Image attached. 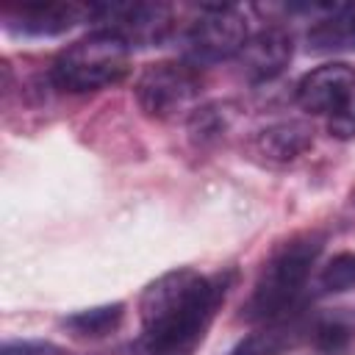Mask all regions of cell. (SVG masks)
<instances>
[{
	"label": "cell",
	"instance_id": "6da1fadb",
	"mask_svg": "<svg viewBox=\"0 0 355 355\" xmlns=\"http://www.w3.org/2000/svg\"><path fill=\"white\" fill-rule=\"evenodd\" d=\"M227 277H205L194 269H172L153 280L141 300L139 316L153 355H186L205 336Z\"/></svg>",
	"mask_w": 355,
	"mask_h": 355
},
{
	"label": "cell",
	"instance_id": "7a4b0ae2",
	"mask_svg": "<svg viewBox=\"0 0 355 355\" xmlns=\"http://www.w3.org/2000/svg\"><path fill=\"white\" fill-rule=\"evenodd\" d=\"M324 244V236L316 230L297 233L286 244H280L266 266L261 269L252 294L241 305V319L244 322H275L288 308H294L308 275L311 263L319 258Z\"/></svg>",
	"mask_w": 355,
	"mask_h": 355
},
{
	"label": "cell",
	"instance_id": "3957f363",
	"mask_svg": "<svg viewBox=\"0 0 355 355\" xmlns=\"http://www.w3.org/2000/svg\"><path fill=\"white\" fill-rule=\"evenodd\" d=\"M130 69V47L111 31H92L89 36L64 47L53 67L50 80L61 92H94L119 83Z\"/></svg>",
	"mask_w": 355,
	"mask_h": 355
},
{
	"label": "cell",
	"instance_id": "277c9868",
	"mask_svg": "<svg viewBox=\"0 0 355 355\" xmlns=\"http://www.w3.org/2000/svg\"><path fill=\"white\" fill-rule=\"evenodd\" d=\"M247 19L233 6H202L183 33V53L191 67L239 55L247 44Z\"/></svg>",
	"mask_w": 355,
	"mask_h": 355
},
{
	"label": "cell",
	"instance_id": "5b68a950",
	"mask_svg": "<svg viewBox=\"0 0 355 355\" xmlns=\"http://www.w3.org/2000/svg\"><path fill=\"white\" fill-rule=\"evenodd\" d=\"M200 94V75L183 61H155L147 64L133 86V97L147 116L166 119L186 111Z\"/></svg>",
	"mask_w": 355,
	"mask_h": 355
},
{
	"label": "cell",
	"instance_id": "8992f818",
	"mask_svg": "<svg viewBox=\"0 0 355 355\" xmlns=\"http://www.w3.org/2000/svg\"><path fill=\"white\" fill-rule=\"evenodd\" d=\"M89 19L116 33L128 47L161 44L172 31V8L164 3H100L92 6Z\"/></svg>",
	"mask_w": 355,
	"mask_h": 355
},
{
	"label": "cell",
	"instance_id": "52a82bcc",
	"mask_svg": "<svg viewBox=\"0 0 355 355\" xmlns=\"http://www.w3.org/2000/svg\"><path fill=\"white\" fill-rule=\"evenodd\" d=\"M355 94V69L344 61L322 64L297 83V103L308 114H336Z\"/></svg>",
	"mask_w": 355,
	"mask_h": 355
},
{
	"label": "cell",
	"instance_id": "ba28073f",
	"mask_svg": "<svg viewBox=\"0 0 355 355\" xmlns=\"http://www.w3.org/2000/svg\"><path fill=\"white\" fill-rule=\"evenodd\" d=\"M6 25L31 36H58L72 25L92 17V6L80 3H22L17 8H6Z\"/></svg>",
	"mask_w": 355,
	"mask_h": 355
},
{
	"label": "cell",
	"instance_id": "9c48e42d",
	"mask_svg": "<svg viewBox=\"0 0 355 355\" xmlns=\"http://www.w3.org/2000/svg\"><path fill=\"white\" fill-rule=\"evenodd\" d=\"M291 55H294L291 33L277 28V25H269V28L258 31L255 36H250L244 50L239 53L241 67H244V72L252 80H272V78H277L288 67Z\"/></svg>",
	"mask_w": 355,
	"mask_h": 355
},
{
	"label": "cell",
	"instance_id": "30bf717a",
	"mask_svg": "<svg viewBox=\"0 0 355 355\" xmlns=\"http://www.w3.org/2000/svg\"><path fill=\"white\" fill-rule=\"evenodd\" d=\"M313 147V128L302 119H288L269 125L255 133L252 150L266 161H294Z\"/></svg>",
	"mask_w": 355,
	"mask_h": 355
},
{
	"label": "cell",
	"instance_id": "8fae6325",
	"mask_svg": "<svg viewBox=\"0 0 355 355\" xmlns=\"http://www.w3.org/2000/svg\"><path fill=\"white\" fill-rule=\"evenodd\" d=\"M311 53L355 50V3L330 6L327 17L316 19L305 36Z\"/></svg>",
	"mask_w": 355,
	"mask_h": 355
},
{
	"label": "cell",
	"instance_id": "7c38bea8",
	"mask_svg": "<svg viewBox=\"0 0 355 355\" xmlns=\"http://www.w3.org/2000/svg\"><path fill=\"white\" fill-rule=\"evenodd\" d=\"M302 338V324L300 322H272L263 330L250 333L244 341L230 355H283L286 349L297 347Z\"/></svg>",
	"mask_w": 355,
	"mask_h": 355
},
{
	"label": "cell",
	"instance_id": "4fadbf2b",
	"mask_svg": "<svg viewBox=\"0 0 355 355\" xmlns=\"http://www.w3.org/2000/svg\"><path fill=\"white\" fill-rule=\"evenodd\" d=\"M125 316V305L122 302H108V305H97V308H86V311H78L72 316L64 319V324L78 333V336H86V338H100V336H108L119 327Z\"/></svg>",
	"mask_w": 355,
	"mask_h": 355
},
{
	"label": "cell",
	"instance_id": "5bb4252c",
	"mask_svg": "<svg viewBox=\"0 0 355 355\" xmlns=\"http://www.w3.org/2000/svg\"><path fill=\"white\" fill-rule=\"evenodd\" d=\"M355 338V327L341 316H327L313 324V344L322 355H344Z\"/></svg>",
	"mask_w": 355,
	"mask_h": 355
},
{
	"label": "cell",
	"instance_id": "9a60e30c",
	"mask_svg": "<svg viewBox=\"0 0 355 355\" xmlns=\"http://www.w3.org/2000/svg\"><path fill=\"white\" fill-rule=\"evenodd\" d=\"M319 286L330 294H341V291H349L355 288V252L352 250H344V252H336L327 266L322 269L319 275Z\"/></svg>",
	"mask_w": 355,
	"mask_h": 355
},
{
	"label": "cell",
	"instance_id": "2e32d148",
	"mask_svg": "<svg viewBox=\"0 0 355 355\" xmlns=\"http://www.w3.org/2000/svg\"><path fill=\"white\" fill-rule=\"evenodd\" d=\"M230 105L227 103H216V105H205V108H197L194 116H191V136L197 141H205V139H214L219 136L227 122H230Z\"/></svg>",
	"mask_w": 355,
	"mask_h": 355
},
{
	"label": "cell",
	"instance_id": "e0dca14e",
	"mask_svg": "<svg viewBox=\"0 0 355 355\" xmlns=\"http://www.w3.org/2000/svg\"><path fill=\"white\" fill-rule=\"evenodd\" d=\"M327 130H330V136H336V139H355V94H352L336 114H330Z\"/></svg>",
	"mask_w": 355,
	"mask_h": 355
},
{
	"label": "cell",
	"instance_id": "ac0fdd59",
	"mask_svg": "<svg viewBox=\"0 0 355 355\" xmlns=\"http://www.w3.org/2000/svg\"><path fill=\"white\" fill-rule=\"evenodd\" d=\"M0 355H64V349L50 341H8Z\"/></svg>",
	"mask_w": 355,
	"mask_h": 355
}]
</instances>
